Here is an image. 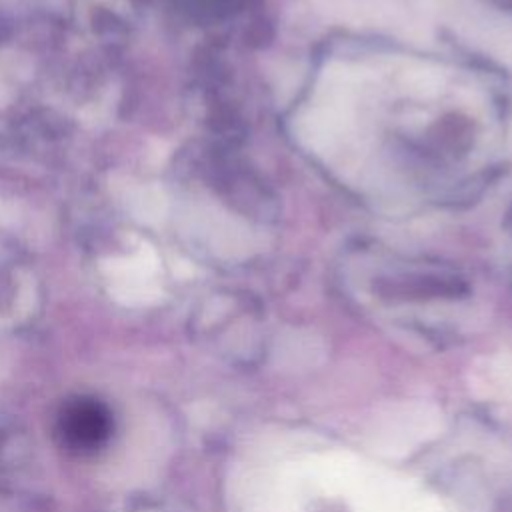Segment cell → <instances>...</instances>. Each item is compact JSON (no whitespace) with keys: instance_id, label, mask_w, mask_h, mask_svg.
Returning <instances> with one entry per match:
<instances>
[{"instance_id":"6da1fadb","label":"cell","mask_w":512,"mask_h":512,"mask_svg":"<svg viewBox=\"0 0 512 512\" xmlns=\"http://www.w3.org/2000/svg\"><path fill=\"white\" fill-rule=\"evenodd\" d=\"M60 432L64 442L72 448H96L110 432L108 410L92 398H78L64 408L60 416Z\"/></svg>"},{"instance_id":"7a4b0ae2","label":"cell","mask_w":512,"mask_h":512,"mask_svg":"<svg viewBox=\"0 0 512 512\" xmlns=\"http://www.w3.org/2000/svg\"><path fill=\"white\" fill-rule=\"evenodd\" d=\"M406 84L410 86L412 92L416 94H430L436 90V86L440 84L438 76L432 74L430 70H416L410 78L406 76Z\"/></svg>"}]
</instances>
